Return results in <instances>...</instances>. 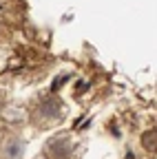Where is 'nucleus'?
Returning a JSON list of instances; mask_svg holds the SVG:
<instances>
[{
	"label": "nucleus",
	"instance_id": "obj_1",
	"mask_svg": "<svg viewBox=\"0 0 157 159\" xmlns=\"http://www.w3.org/2000/svg\"><path fill=\"white\" fill-rule=\"evenodd\" d=\"M142 144H144L146 150H157V128L148 130V133L142 137Z\"/></svg>",
	"mask_w": 157,
	"mask_h": 159
}]
</instances>
